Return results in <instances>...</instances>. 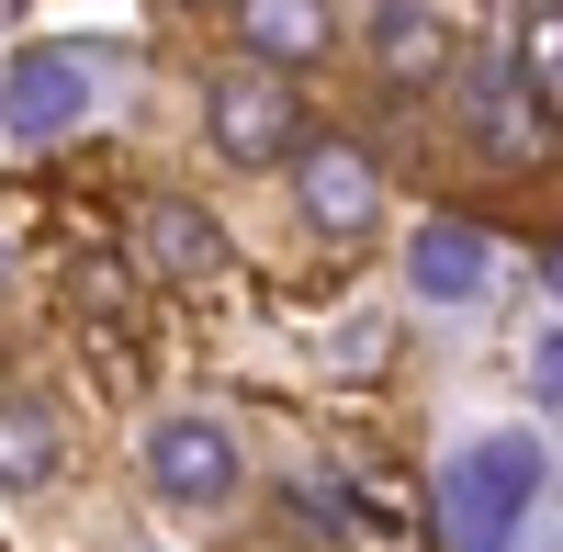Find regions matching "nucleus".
<instances>
[{
	"label": "nucleus",
	"mask_w": 563,
	"mask_h": 552,
	"mask_svg": "<svg viewBox=\"0 0 563 552\" xmlns=\"http://www.w3.org/2000/svg\"><path fill=\"white\" fill-rule=\"evenodd\" d=\"M485 283H496V238H485V225L429 214V225L406 238V294H417V305H474Z\"/></svg>",
	"instance_id": "7"
},
{
	"label": "nucleus",
	"mask_w": 563,
	"mask_h": 552,
	"mask_svg": "<svg viewBox=\"0 0 563 552\" xmlns=\"http://www.w3.org/2000/svg\"><path fill=\"white\" fill-rule=\"evenodd\" d=\"M541 508V440L530 429H485V440H462L440 485H429V519H440V552H519Z\"/></svg>",
	"instance_id": "1"
},
{
	"label": "nucleus",
	"mask_w": 563,
	"mask_h": 552,
	"mask_svg": "<svg viewBox=\"0 0 563 552\" xmlns=\"http://www.w3.org/2000/svg\"><path fill=\"white\" fill-rule=\"evenodd\" d=\"M135 260H147L158 283H214V271H225V225L192 192H147V203H135Z\"/></svg>",
	"instance_id": "8"
},
{
	"label": "nucleus",
	"mask_w": 563,
	"mask_h": 552,
	"mask_svg": "<svg viewBox=\"0 0 563 552\" xmlns=\"http://www.w3.org/2000/svg\"><path fill=\"white\" fill-rule=\"evenodd\" d=\"M203 135H214V158H238V169H294V147H305L294 68H271V57L214 68L203 79Z\"/></svg>",
	"instance_id": "3"
},
{
	"label": "nucleus",
	"mask_w": 563,
	"mask_h": 552,
	"mask_svg": "<svg viewBox=\"0 0 563 552\" xmlns=\"http://www.w3.org/2000/svg\"><path fill=\"white\" fill-rule=\"evenodd\" d=\"M541 283H552V294H563V249H552V260H541Z\"/></svg>",
	"instance_id": "14"
},
{
	"label": "nucleus",
	"mask_w": 563,
	"mask_h": 552,
	"mask_svg": "<svg viewBox=\"0 0 563 552\" xmlns=\"http://www.w3.org/2000/svg\"><path fill=\"white\" fill-rule=\"evenodd\" d=\"M238 34L271 68H316L327 45H339V12H327V0H238Z\"/></svg>",
	"instance_id": "11"
},
{
	"label": "nucleus",
	"mask_w": 563,
	"mask_h": 552,
	"mask_svg": "<svg viewBox=\"0 0 563 552\" xmlns=\"http://www.w3.org/2000/svg\"><path fill=\"white\" fill-rule=\"evenodd\" d=\"M135 463H147L158 508H225V496H238V474H249V463H238V429H225V418H203V406L158 418Z\"/></svg>",
	"instance_id": "6"
},
{
	"label": "nucleus",
	"mask_w": 563,
	"mask_h": 552,
	"mask_svg": "<svg viewBox=\"0 0 563 552\" xmlns=\"http://www.w3.org/2000/svg\"><path fill=\"white\" fill-rule=\"evenodd\" d=\"M372 68H384L395 90H429V79L462 68V45H451V23L429 12V0H372Z\"/></svg>",
	"instance_id": "9"
},
{
	"label": "nucleus",
	"mask_w": 563,
	"mask_h": 552,
	"mask_svg": "<svg viewBox=\"0 0 563 552\" xmlns=\"http://www.w3.org/2000/svg\"><path fill=\"white\" fill-rule=\"evenodd\" d=\"M519 68L541 79V102L563 113V0H530V12H519Z\"/></svg>",
	"instance_id": "12"
},
{
	"label": "nucleus",
	"mask_w": 563,
	"mask_h": 552,
	"mask_svg": "<svg viewBox=\"0 0 563 552\" xmlns=\"http://www.w3.org/2000/svg\"><path fill=\"white\" fill-rule=\"evenodd\" d=\"M294 203L327 249H372L384 238V169H372L350 135H305L294 147Z\"/></svg>",
	"instance_id": "5"
},
{
	"label": "nucleus",
	"mask_w": 563,
	"mask_h": 552,
	"mask_svg": "<svg viewBox=\"0 0 563 552\" xmlns=\"http://www.w3.org/2000/svg\"><path fill=\"white\" fill-rule=\"evenodd\" d=\"M90 102H102V57H90V45H23V57L0 68V124H12L23 147L79 135Z\"/></svg>",
	"instance_id": "4"
},
{
	"label": "nucleus",
	"mask_w": 563,
	"mask_h": 552,
	"mask_svg": "<svg viewBox=\"0 0 563 552\" xmlns=\"http://www.w3.org/2000/svg\"><path fill=\"white\" fill-rule=\"evenodd\" d=\"M530 384H541V395L563 406V339H541V350H530Z\"/></svg>",
	"instance_id": "13"
},
{
	"label": "nucleus",
	"mask_w": 563,
	"mask_h": 552,
	"mask_svg": "<svg viewBox=\"0 0 563 552\" xmlns=\"http://www.w3.org/2000/svg\"><path fill=\"white\" fill-rule=\"evenodd\" d=\"M451 90H462V135H474L485 169H541L552 158L563 113L541 102V79L519 68V45H474V57L451 68Z\"/></svg>",
	"instance_id": "2"
},
{
	"label": "nucleus",
	"mask_w": 563,
	"mask_h": 552,
	"mask_svg": "<svg viewBox=\"0 0 563 552\" xmlns=\"http://www.w3.org/2000/svg\"><path fill=\"white\" fill-rule=\"evenodd\" d=\"M57 463H68V418L45 395H0V496L57 485Z\"/></svg>",
	"instance_id": "10"
}]
</instances>
